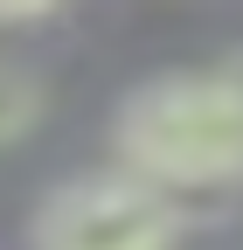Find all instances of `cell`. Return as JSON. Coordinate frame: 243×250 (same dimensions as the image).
Wrapping results in <instances>:
<instances>
[{
	"label": "cell",
	"mask_w": 243,
	"mask_h": 250,
	"mask_svg": "<svg viewBox=\"0 0 243 250\" xmlns=\"http://www.w3.org/2000/svg\"><path fill=\"white\" fill-rule=\"evenodd\" d=\"M111 146L125 174H139L174 202L188 188H229L243 181V98L216 62L167 70L118 104Z\"/></svg>",
	"instance_id": "cell-1"
},
{
	"label": "cell",
	"mask_w": 243,
	"mask_h": 250,
	"mask_svg": "<svg viewBox=\"0 0 243 250\" xmlns=\"http://www.w3.org/2000/svg\"><path fill=\"white\" fill-rule=\"evenodd\" d=\"M188 229V208L125 167H98L56 181L35 202L28 250H174Z\"/></svg>",
	"instance_id": "cell-2"
},
{
	"label": "cell",
	"mask_w": 243,
	"mask_h": 250,
	"mask_svg": "<svg viewBox=\"0 0 243 250\" xmlns=\"http://www.w3.org/2000/svg\"><path fill=\"white\" fill-rule=\"evenodd\" d=\"M42 111H49V83L28 70V62L0 56V146L28 139V132L42 125Z\"/></svg>",
	"instance_id": "cell-3"
},
{
	"label": "cell",
	"mask_w": 243,
	"mask_h": 250,
	"mask_svg": "<svg viewBox=\"0 0 243 250\" xmlns=\"http://www.w3.org/2000/svg\"><path fill=\"white\" fill-rule=\"evenodd\" d=\"M216 70H223V77H229V90H236V98H243V42H236V49H223V56H216Z\"/></svg>",
	"instance_id": "cell-5"
},
{
	"label": "cell",
	"mask_w": 243,
	"mask_h": 250,
	"mask_svg": "<svg viewBox=\"0 0 243 250\" xmlns=\"http://www.w3.org/2000/svg\"><path fill=\"white\" fill-rule=\"evenodd\" d=\"M56 7H0V28H35V21H49Z\"/></svg>",
	"instance_id": "cell-4"
}]
</instances>
